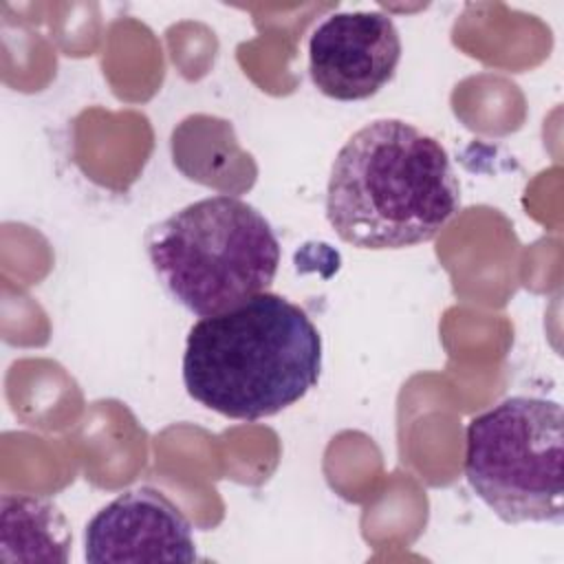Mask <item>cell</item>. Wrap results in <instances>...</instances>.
Here are the masks:
<instances>
[{
  "mask_svg": "<svg viewBox=\"0 0 564 564\" xmlns=\"http://www.w3.org/2000/svg\"><path fill=\"white\" fill-rule=\"evenodd\" d=\"M84 546L93 564L196 560L189 520L154 487L123 491L99 509L86 524Z\"/></svg>",
  "mask_w": 564,
  "mask_h": 564,
  "instance_id": "6",
  "label": "cell"
},
{
  "mask_svg": "<svg viewBox=\"0 0 564 564\" xmlns=\"http://www.w3.org/2000/svg\"><path fill=\"white\" fill-rule=\"evenodd\" d=\"M401 35L383 11L328 15L308 40V73L315 88L337 101L377 95L397 73Z\"/></svg>",
  "mask_w": 564,
  "mask_h": 564,
  "instance_id": "5",
  "label": "cell"
},
{
  "mask_svg": "<svg viewBox=\"0 0 564 564\" xmlns=\"http://www.w3.org/2000/svg\"><path fill=\"white\" fill-rule=\"evenodd\" d=\"M324 209L346 245L405 249L434 240L458 214L460 185L441 141L403 119H377L339 148Z\"/></svg>",
  "mask_w": 564,
  "mask_h": 564,
  "instance_id": "1",
  "label": "cell"
},
{
  "mask_svg": "<svg viewBox=\"0 0 564 564\" xmlns=\"http://www.w3.org/2000/svg\"><path fill=\"white\" fill-rule=\"evenodd\" d=\"M0 511L2 562H68L70 529L57 505L37 496L4 494Z\"/></svg>",
  "mask_w": 564,
  "mask_h": 564,
  "instance_id": "7",
  "label": "cell"
},
{
  "mask_svg": "<svg viewBox=\"0 0 564 564\" xmlns=\"http://www.w3.org/2000/svg\"><path fill=\"white\" fill-rule=\"evenodd\" d=\"M145 251L167 293L198 317L264 293L280 267L271 223L229 194L194 200L152 225Z\"/></svg>",
  "mask_w": 564,
  "mask_h": 564,
  "instance_id": "3",
  "label": "cell"
},
{
  "mask_svg": "<svg viewBox=\"0 0 564 564\" xmlns=\"http://www.w3.org/2000/svg\"><path fill=\"white\" fill-rule=\"evenodd\" d=\"M564 416L544 397H509L465 432V478L507 524L564 520Z\"/></svg>",
  "mask_w": 564,
  "mask_h": 564,
  "instance_id": "4",
  "label": "cell"
},
{
  "mask_svg": "<svg viewBox=\"0 0 564 564\" xmlns=\"http://www.w3.org/2000/svg\"><path fill=\"white\" fill-rule=\"evenodd\" d=\"M322 337L304 308L278 293L200 317L187 333V394L223 416L258 421L304 399L319 381Z\"/></svg>",
  "mask_w": 564,
  "mask_h": 564,
  "instance_id": "2",
  "label": "cell"
}]
</instances>
